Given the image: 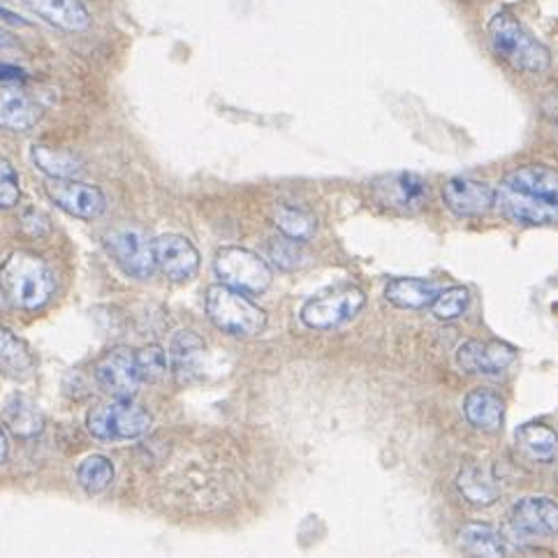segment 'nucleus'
I'll list each match as a JSON object with an SVG mask.
<instances>
[{"instance_id":"31","label":"nucleus","mask_w":558,"mask_h":558,"mask_svg":"<svg viewBox=\"0 0 558 558\" xmlns=\"http://www.w3.org/2000/svg\"><path fill=\"white\" fill-rule=\"evenodd\" d=\"M135 357L142 383H154L167 376V368H170V352H165L160 345H144L140 352H135Z\"/></svg>"},{"instance_id":"6","label":"nucleus","mask_w":558,"mask_h":558,"mask_svg":"<svg viewBox=\"0 0 558 558\" xmlns=\"http://www.w3.org/2000/svg\"><path fill=\"white\" fill-rule=\"evenodd\" d=\"M102 244L121 271L135 281H148L156 274L154 241L135 226H117L105 232Z\"/></svg>"},{"instance_id":"26","label":"nucleus","mask_w":558,"mask_h":558,"mask_svg":"<svg viewBox=\"0 0 558 558\" xmlns=\"http://www.w3.org/2000/svg\"><path fill=\"white\" fill-rule=\"evenodd\" d=\"M5 424L19 438H33L43 432L45 417L31 399L12 397L5 405Z\"/></svg>"},{"instance_id":"14","label":"nucleus","mask_w":558,"mask_h":558,"mask_svg":"<svg viewBox=\"0 0 558 558\" xmlns=\"http://www.w3.org/2000/svg\"><path fill=\"white\" fill-rule=\"evenodd\" d=\"M496 193L489 183L454 177L442 185V202L459 218H477L494 209Z\"/></svg>"},{"instance_id":"2","label":"nucleus","mask_w":558,"mask_h":558,"mask_svg":"<svg viewBox=\"0 0 558 558\" xmlns=\"http://www.w3.org/2000/svg\"><path fill=\"white\" fill-rule=\"evenodd\" d=\"M0 290L19 311L35 313L45 308L56 294V274L43 257L12 251L0 263Z\"/></svg>"},{"instance_id":"16","label":"nucleus","mask_w":558,"mask_h":558,"mask_svg":"<svg viewBox=\"0 0 558 558\" xmlns=\"http://www.w3.org/2000/svg\"><path fill=\"white\" fill-rule=\"evenodd\" d=\"M43 121V107L26 90L0 84V130L28 133Z\"/></svg>"},{"instance_id":"36","label":"nucleus","mask_w":558,"mask_h":558,"mask_svg":"<svg viewBox=\"0 0 558 558\" xmlns=\"http://www.w3.org/2000/svg\"><path fill=\"white\" fill-rule=\"evenodd\" d=\"M10 49H16L14 35H10L8 31L0 28V53H3V51H10Z\"/></svg>"},{"instance_id":"29","label":"nucleus","mask_w":558,"mask_h":558,"mask_svg":"<svg viewBox=\"0 0 558 558\" xmlns=\"http://www.w3.org/2000/svg\"><path fill=\"white\" fill-rule=\"evenodd\" d=\"M469 304H471V294L466 288H450V290H442L438 292V296L434 300V304L429 306L434 318L436 320H442V323H450V320H457L461 318L463 313L469 311Z\"/></svg>"},{"instance_id":"21","label":"nucleus","mask_w":558,"mask_h":558,"mask_svg":"<svg viewBox=\"0 0 558 558\" xmlns=\"http://www.w3.org/2000/svg\"><path fill=\"white\" fill-rule=\"evenodd\" d=\"M438 292V286L432 281H424V278H395V281H389L385 288V296L389 304L411 311L432 306Z\"/></svg>"},{"instance_id":"1","label":"nucleus","mask_w":558,"mask_h":558,"mask_svg":"<svg viewBox=\"0 0 558 558\" xmlns=\"http://www.w3.org/2000/svg\"><path fill=\"white\" fill-rule=\"evenodd\" d=\"M494 193V207L517 226L541 228L558 220V172L551 167H519L498 183Z\"/></svg>"},{"instance_id":"27","label":"nucleus","mask_w":558,"mask_h":558,"mask_svg":"<svg viewBox=\"0 0 558 558\" xmlns=\"http://www.w3.org/2000/svg\"><path fill=\"white\" fill-rule=\"evenodd\" d=\"M517 442L526 454L541 461H549L558 454V434L545 424H524L519 426Z\"/></svg>"},{"instance_id":"17","label":"nucleus","mask_w":558,"mask_h":558,"mask_svg":"<svg viewBox=\"0 0 558 558\" xmlns=\"http://www.w3.org/2000/svg\"><path fill=\"white\" fill-rule=\"evenodd\" d=\"M47 24L68 33H82L90 26V12L82 0H24Z\"/></svg>"},{"instance_id":"11","label":"nucleus","mask_w":558,"mask_h":558,"mask_svg":"<svg viewBox=\"0 0 558 558\" xmlns=\"http://www.w3.org/2000/svg\"><path fill=\"white\" fill-rule=\"evenodd\" d=\"M371 193L383 207L411 214L424 207L429 197V183L415 172H395L371 183Z\"/></svg>"},{"instance_id":"10","label":"nucleus","mask_w":558,"mask_h":558,"mask_svg":"<svg viewBox=\"0 0 558 558\" xmlns=\"http://www.w3.org/2000/svg\"><path fill=\"white\" fill-rule=\"evenodd\" d=\"M49 199L72 218L96 220L107 211V197L98 185L84 183L80 179H49Z\"/></svg>"},{"instance_id":"20","label":"nucleus","mask_w":558,"mask_h":558,"mask_svg":"<svg viewBox=\"0 0 558 558\" xmlns=\"http://www.w3.org/2000/svg\"><path fill=\"white\" fill-rule=\"evenodd\" d=\"M204 341L195 331H179L170 345V362L181 383H193L202 368Z\"/></svg>"},{"instance_id":"15","label":"nucleus","mask_w":558,"mask_h":558,"mask_svg":"<svg viewBox=\"0 0 558 558\" xmlns=\"http://www.w3.org/2000/svg\"><path fill=\"white\" fill-rule=\"evenodd\" d=\"M517 360V350L500 341H469L457 350V364L466 374L498 376Z\"/></svg>"},{"instance_id":"19","label":"nucleus","mask_w":558,"mask_h":558,"mask_svg":"<svg viewBox=\"0 0 558 558\" xmlns=\"http://www.w3.org/2000/svg\"><path fill=\"white\" fill-rule=\"evenodd\" d=\"M31 158L37 170L49 179H77L84 172V160L68 148L35 144Z\"/></svg>"},{"instance_id":"37","label":"nucleus","mask_w":558,"mask_h":558,"mask_svg":"<svg viewBox=\"0 0 558 558\" xmlns=\"http://www.w3.org/2000/svg\"><path fill=\"white\" fill-rule=\"evenodd\" d=\"M5 302H8V300H5V294H3V290H0V311L5 308Z\"/></svg>"},{"instance_id":"24","label":"nucleus","mask_w":558,"mask_h":558,"mask_svg":"<svg viewBox=\"0 0 558 558\" xmlns=\"http://www.w3.org/2000/svg\"><path fill=\"white\" fill-rule=\"evenodd\" d=\"M35 357L28 345L16 339L5 327H0V371L10 378H26L33 374Z\"/></svg>"},{"instance_id":"13","label":"nucleus","mask_w":558,"mask_h":558,"mask_svg":"<svg viewBox=\"0 0 558 558\" xmlns=\"http://www.w3.org/2000/svg\"><path fill=\"white\" fill-rule=\"evenodd\" d=\"M156 267L174 283H189L199 271V253L191 239L181 234H162L154 239Z\"/></svg>"},{"instance_id":"3","label":"nucleus","mask_w":558,"mask_h":558,"mask_svg":"<svg viewBox=\"0 0 558 558\" xmlns=\"http://www.w3.org/2000/svg\"><path fill=\"white\" fill-rule=\"evenodd\" d=\"M487 33L494 51L514 70L545 72L551 65L549 49L543 43H537V37H533L522 24H519V19L514 14H494Z\"/></svg>"},{"instance_id":"23","label":"nucleus","mask_w":558,"mask_h":558,"mask_svg":"<svg viewBox=\"0 0 558 558\" xmlns=\"http://www.w3.org/2000/svg\"><path fill=\"white\" fill-rule=\"evenodd\" d=\"M461 549L473 558H506L508 547L504 535L489 524H466L459 531Z\"/></svg>"},{"instance_id":"35","label":"nucleus","mask_w":558,"mask_h":558,"mask_svg":"<svg viewBox=\"0 0 558 558\" xmlns=\"http://www.w3.org/2000/svg\"><path fill=\"white\" fill-rule=\"evenodd\" d=\"M8 454H10V438H8L5 426L0 424V466L8 461Z\"/></svg>"},{"instance_id":"25","label":"nucleus","mask_w":558,"mask_h":558,"mask_svg":"<svg viewBox=\"0 0 558 558\" xmlns=\"http://www.w3.org/2000/svg\"><path fill=\"white\" fill-rule=\"evenodd\" d=\"M274 226L281 230L283 236L300 241V244H306V241L313 239L315 228H318V220L315 216L302 207H292V204H278L274 209Z\"/></svg>"},{"instance_id":"18","label":"nucleus","mask_w":558,"mask_h":558,"mask_svg":"<svg viewBox=\"0 0 558 558\" xmlns=\"http://www.w3.org/2000/svg\"><path fill=\"white\" fill-rule=\"evenodd\" d=\"M463 415L480 432H498L506 417V403L492 389H473L463 399Z\"/></svg>"},{"instance_id":"5","label":"nucleus","mask_w":558,"mask_h":558,"mask_svg":"<svg viewBox=\"0 0 558 558\" xmlns=\"http://www.w3.org/2000/svg\"><path fill=\"white\" fill-rule=\"evenodd\" d=\"M86 426L98 440H135L151 429V415L133 399H117L114 403L93 408Z\"/></svg>"},{"instance_id":"12","label":"nucleus","mask_w":558,"mask_h":558,"mask_svg":"<svg viewBox=\"0 0 558 558\" xmlns=\"http://www.w3.org/2000/svg\"><path fill=\"white\" fill-rule=\"evenodd\" d=\"M510 531L524 541L558 535V504L545 496H529L517 500L510 510Z\"/></svg>"},{"instance_id":"4","label":"nucleus","mask_w":558,"mask_h":558,"mask_svg":"<svg viewBox=\"0 0 558 558\" xmlns=\"http://www.w3.org/2000/svg\"><path fill=\"white\" fill-rule=\"evenodd\" d=\"M207 315L220 331L236 339L257 337L267 327V315L263 308L246 300L244 292L222 283L207 290Z\"/></svg>"},{"instance_id":"7","label":"nucleus","mask_w":558,"mask_h":558,"mask_svg":"<svg viewBox=\"0 0 558 558\" xmlns=\"http://www.w3.org/2000/svg\"><path fill=\"white\" fill-rule=\"evenodd\" d=\"M214 269L222 286L244 294H263L271 286V269L265 259L239 246L220 248L214 259Z\"/></svg>"},{"instance_id":"34","label":"nucleus","mask_w":558,"mask_h":558,"mask_svg":"<svg viewBox=\"0 0 558 558\" xmlns=\"http://www.w3.org/2000/svg\"><path fill=\"white\" fill-rule=\"evenodd\" d=\"M26 72L10 63H0V84H12V82H24Z\"/></svg>"},{"instance_id":"28","label":"nucleus","mask_w":558,"mask_h":558,"mask_svg":"<svg viewBox=\"0 0 558 558\" xmlns=\"http://www.w3.org/2000/svg\"><path fill=\"white\" fill-rule=\"evenodd\" d=\"M114 463H111L109 457L105 454H90L88 459H84L80 463V471H77V482L80 487L86 494H102L105 489H109L111 482H114Z\"/></svg>"},{"instance_id":"32","label":"nucleus","mask_w":558,"mask_h":558,"mask_svg":"<svg viewBox=\"0 0 558 558\" xmlns=\"http://www.w3.org/2000/svg\"><path fill=\"white\" fill-rule=\"evenodd\" d=\"M19 202H22V181L14 165L0 156V209H14Z\"/></svg>"},{"instance_id":"22","label":"nucleus","mask_w":558,"mask_h":558,"mask_svg":"<svg viewBox=\"0 0 558 558\" xmlns=\"http://www.w3.org/2000/svg\"><path fill=\"white\" fill-rule=\"evenodd\" d=\"M457 489L461 496L473 506L487 508L494 506L500 498V482L487 471L480 466H466L457 475Z\"/></svg>"},{"instance_id":"30","label":"nucleus","mask_w":558,"mask_h":558,"mask_svg":"<svg viewBox=\"0 0 558 558\" xmlns=\"http://www.w3.org/2000/svg\"><path fill=\"white\" fill-rule=\"evenodd\" d=\"M267 255H269L271 263L283 271H292L296 267H302V263H304V248H302L300 241L288 239L283 234L269 241Z\"/></svg>"},{"instance_id":"33","label":"nucleus","mask_w":558,"mask_h":558,"mask_svg":"<svg viewBox=\"0 0 558 558\" xmlns=\"http://www.w3.org/2000/svg\"><path fill=\"white\" fill-rule=\"evenodd\" d=\"M22 230L31 236H45L49 230H51V222H49V216L37 211V209H28L24 211L22 216Z\"/></svg>"},{"instance_id":"8","label":"nucleus","mask_w":558,"mask_h":558,"mask_svg":"<svg viewBox=\"0 0 558 558\" xmlns=\"http://www.w3.org/2000/svg\"><path fill=\"white\" fill-rule=\"evenodd\" d=\"M366 296L357 288H339L327 294H318L302 306V323L311 329H333L357 318L364 308Z\"/></svg>"},{"instance_id":"9","label":"nucleus","mask_w":558,"mask_h":558,"mask_svg":"<svg viewBox=\"0 0 558 558\" xmlns=\"http://www.w3.org/2000/svg\"><path fill=\"white\" fill-rule=\"evenodd\" d=\"M93 376L107 395L117 399H133L142 385L137 357L130 348H111L93 364Z\"/></svg>"}]
</instances>
